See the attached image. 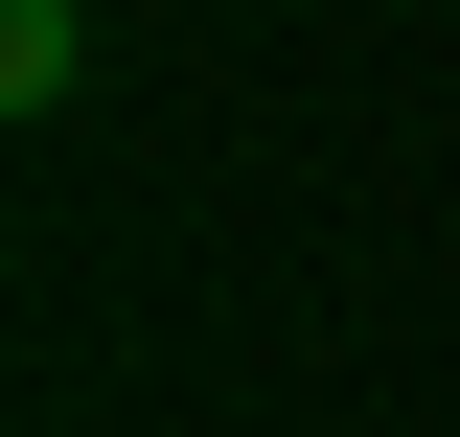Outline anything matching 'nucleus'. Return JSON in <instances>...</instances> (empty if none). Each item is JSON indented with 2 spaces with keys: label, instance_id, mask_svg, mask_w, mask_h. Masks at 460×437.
Returning <instances> with one entry per match:
<instances>
[{
  "label": "nucleus",
  "instance_id": "f257e3e1",
  "mask_svg": "<svg viewBox=\"0 0 460 437\" xmlns=\"http://www.w3.org/2000/svg\"><path fill=\"white\" fill-rule=\"evenodd\" d=\"M0 93H23V115L93 93V0H0Z\"/></svg>",
  "mask_w": 460,
  "mask_h": 437
}]
</instances>
